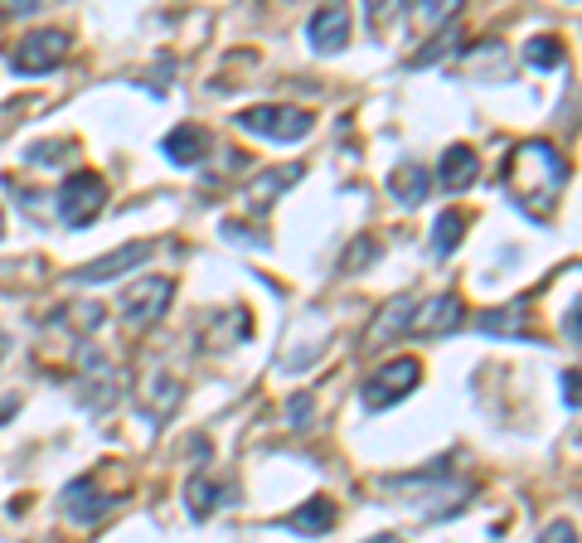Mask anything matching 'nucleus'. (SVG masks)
Masks as SVG:
<instances>
[{"instance_id":"nucleus-1","label":"nucleus","mask_w":582,"mask_h":543,"mask_svg":"<svg viewBox=\"0 0 582 543\" xmlns=\"http://www.w3.org/2000/svg\"><path fill=\"white\" fill-rule=\"evenodd\" d=\"M564 180H568V165H564V155H558V146L544 141V136L515 146V151H509V161H505L509 194H515V204L529 209L534 218L554 214L558 194H564Z\"/></svg>"},{"instance_id":"nucleus-2","label":"nucleus","mask_w":582,"mask_h":543,"mask_svg":"<svg viewBox=\"0 0 582 543\" xmlns=\"http://www.w3.org/2000/svg\"><path fill=\"white\" fill-rule=\"evenodd\" d=\"M383 490L413 500L422 515H456V509L471 500V480H446L442 471H422V476H389Z\"/></svg>"},{"instance_id":"nucleus-3","label":"nucleus","mask_w":582,"mask_h":543,"mask_svg":"<svg viewBox=\"0 0 582 543\" xmlns=\"http://www.w3.org/2000/svg\"><path fill=\"white\" fill-rule=\"evenodd\" d=\"M238 127L248 136H263V141H306L311 127H316V117L301 108H287V102H263V108H248L243 117H238Z\"/></svg>"},{"instance_id":"nucleus-4","label":"nucleus","mask_w":582,"mask_h":543,"mask_svg":"<svg viewBox=\"0 0 582 543\" xmlns=\"http://www.w3.org/2000/svg\"><path fill=\"white\" fill-rule=\"evenodd\" d=\"M418 379H422V364L413 359V354H403V359H389L369 383H364L359 399H364L369 413H383V407H393V403L408 399V393L418 389Z\"/></svg>"},{"instance_id":"nucleus-5","label":"nucleus","mask_w":582,"mask_h":543,"mask_svg":"<svg viewBox=\"0 0 582 543\" xmlns=\"http://www.w3.org/2000/svg\"><path fill=\"white\" fill-rule=\"evenodd\" d=\"M102 200H107V185L92 171H73L64 185H59V218L68 228H88L92 218L102 214Z\"/></svg>"},{"instance_id":"nucleus-6","label":"nucleus","mask_w":582,"mask_h":543,"mask_svg":"<svg viewBox=\"0 0 582 543\" xmlns=\"http://www.w3.org/2000/svg\"><path fill=\"white\" fill-rule=\"evenodd\" d=\"M170 296H175L170 277H137V287H127V296H122V316H127L131 330H151L165 316Z\"/></svg>"},{"instance_id":"nucleus-7","label":"nucleus","mask_w":582,"mask_h":543,"mask_svg":"<svg viewBox=\"0 0 582 543\" xmlns=\"http://www.w3.org/2000/svg\"><path fill=\"white\" fill-rule=\"evenodd\" d=\"M64 54H68L64 29H29V35L20 39V49H10V68L25 73V78H35V73L59 68V59Z\"/></svg>"},{"instance_id":"nucleus-8","label":"nucleus","mask_w":582,"mask_h":543,"mask_svg":"<svg viewBox=\"0 0 582 543\" xmlns=\"http://www.w3.org/2000/svg\"><path fill=\"white\" fill-rule=\"evenodd\" d=\"M466 320V306L461 296H432L422 306H413V320H408V336L418 340H436V336H452L456 326Z\"/></svg>"},{"instance_id":"nucleus-9","label":"nucleus","mask_w":582,"mask_h":543,"mask_svg":"<svg viewBox=\"0 0 582 543\" xmlns=\"http://www.w3.org/2000/svg\"><path fill=\"white\" fill-rule=\"evenodd\" d=\"M151 253H155V243H127V248H117V253L98 257V263L78 267L73 277H78L83 287H98V281H117V277H127V272H137Z\"/></svg>"},{"instance_id":"nucleus-10","label":"nucleus","mask_w":582,"mask_h":543,"mask_svg":"<svg viewBox=\"0 0 582 543\" xmlns=\"http://www.w3.org/2000/svg\"><path fill=\"white\" fill-rule=\"evenodd\" d=\"M107 509H112V495L98 490V476H78L64 490V515L73 519V525H98Z\"/></svg>"},{"instance_id":"nucleus-11","label":"nucleus","mask_w":582,"mask_h":543,"mask_svg":"<svg viewBox=\"0 0 582 543\" xmlns=\"http://www.w3.org/2000/svg\"><path fill=\"white\" fill-rule=\"evenodd\" d=\"M306 39H311V49H320V54L345 49L350 45V10L345 5L316 10V15H311V25H306Z\"/></svg>"},{"instance_id":"nucleus-12","label":"nucleus","mask_w":582,"mask_h":543,"mask_svg":"<svg viewBox=\"0 0 582 543\" xmlns=\"http://www.w3.org/2000/svg\"><path fill=\"white\" fill-rule=\"evenodd\" d=\"M476 175H481V161H476L471 146H446L442 161H436V185L446 194H461L466 185H476Z\"/></svg>"},{"instance_id":"nucleus-13","label":"nucleus","mask_w":582,"mask_h":543,"mask_svg":"<svg viewBox=\"0 0 582 543\" xmlns=\"http://www.w3.org/2000/svg\"><path fill=\"white\" fill-rule=\"evenodd\" d=\"M296 180H301V165H277V171L253 175V185H248V214H267L277 204V194L291 190Z\"/></svg>"},{"instance_id":"nucleus-14","label":"nucleus","mask_w":582,"mask_h":543,"mask_svg":"<svg viewBox=\"0 0 582 543\" xmlns=\"http://www.w3.org/2000/svg\"><path fill=\"white\" fill-rule=\"evenodd\" d=\"M233 495V490L228 485H218V480L210 476V471H194L190 480H185V509H190L194 519H210L218 505H224V500Z\"/></svg>"},{"instance_id":"nucleus-15","label":"nucleus","mask_w":582,"mask_h":543,"mask_svg":"<svg viewBox=\"0 0 582 543\" xmlns=\"http://www.w3.org/2000/svg\"><path fill=\"white\" fill-rule=\"evenodd\" d=\"M165 155H170L175 165H200L204 155H210V131L194 127V122H185V127H175L165 136Z\"/></svg>"},{"instance_id":"nucleus-16","label":"nucleus","mask_w":582,"mask_h":543,"mask_svg":"<svg viewBox=\"0 0 582 543\" xmlns=\"http://www.w3.org/2000/svg\"><path fill=\"white\" fill-rule=\"evenodd\" d=\"M296 534H306V539H316V534H330L336 529V505H330L326 495H311L301 509H291V519H287Z\"/></svg>"},{"instance_id":"nucleus-17","label":"nucleus","mask_w":582,"mask_h":543,"mask_svg":"<svg viewBox=\"0 0 582 543\" xmlns=\"http://www.w3.org/2000/svg\"><path fill=\"white\" fill-rule=\"evenodd\" d=\"M389 190H393V200H398L403 209H418L422 200H428V171H422L418 161L398 165V171L389 175Z\"/></svg>"},{"instance_id":"nucleus-18","label":"nucleus","mask_w":582,"mask_h":543,"mask_svg":"<svg viewBox=\"0 0 582 543\" xmlns=\"http://www.w3.org/2000/svg\"><path fill=\"white\" fill-rule=\"evenodd\" d=\"M408 320H413V301L408 296H393L389 306H383V316L374 320L369 344H383V340H393V336H408Z\"/></svg>"},{"instance_id":"nucleus-19","label":"nucleus","mask_w":582,"mask_h":543,"mask_svg":"<svg viewBox=\"0 0 582 543\" xmlns=\"http://www.w3.org/2000/svg\"><path fill=\"white\" fill-rule=\"evenodd\" d=\"M481 336H524V301H509L501 311H485L481 320Z\"/></svg>"},{"instance_id":"nucleus-20","label":"nucleus","mask_w":582,"mask_h":543,"mask_svg":"<svg viewBox=\"0 0 582 543\" xmlns=\"http://www.w3.org/2000/svg\"><path fill=\"white\" fill-rule=\"evenodd\" d=\"M461 233H466V214H456V209H446V214L432 224V253H436V257L456 253V243H461Z\"/></svg>"},{"instance_id":"nucleus-21","label":"nucleus","mask_w":582,"mask_h":543,"mask_svg":"<svg viewBox=\"0 0 582 543\" xmlns=\"http://www.w3.org/2000/svg\"><path fill=\"white\" fill-rule=\"evenodd\" d=\"M524 64L529 68H558V64H564V45H558V39H548V35L529 39V45H524Z\"/></svg>"},{"instance_id":"nucleus-22","label":"nucleus","mask_w":582,"mask_h":543,"mask_svg":"<svg viewBox=\"0 0 582 543\" xmlns=\"http://www.w3.org/2000/svg\"><path fill=\"white\" fill-rule=\"evenodd\" d=\"M539 543H578V529L564 525V519H554V525L544 529V539H539Z\"/></svg>"},{"instance_id":"nucleus-23","label":"nucleus","mask_w":582,"mask_h":543,"mask_svg":"<svg viewBox=\"0 0 582 543\" xmlns=\"http://www.w3.org/2000/svg\"><path fill=\"white\" fill-rule=\"evenodd\" d=\"M564 399L573 403V407H582V374H578V369L564 374Z\"/></svg>"},{"instance_id":"nucleus-24","label":"nucleus","mask_w":582,"mask_h":543,"mask_svg":"<svg viewBox=\"0 0 582 543\" xmlns=\"http://www.w3.org/2000/svg\"><path fill=\"white\" fill-rule=\"evenodd\" d=\"M564 330H568V336H573V340H582V296L573 301V311H568V316H564Z\"/></svg>"},{"instance_id":"nucleus-25","label":"nucleus","mask_w":582,"mask_h":543,"mask_svg":"<svg viewBox=\"0 0 582 543\" xmlns=\"http://www.w3.org/2000/svg\"><path fill=\"white\" fill-rule=\"evenodd\" d=\"M291 413V422H306V413H311V399H296V407H287Z\"/></svg>"},{"instance_id":"nucleus-26","label":"nucleus","mask_w":582,"mask_h":543,"mask_svg":"<svg viewBox=\"0 0 582 543\" xmlns=\"http://www.w3.org/2000/svg\"><path fill=\"white\" fill-rule=\"evenodd\" d=\"M364 543H403L398 534H374V539H364Z\"/></svg>"},{"instance_id":"nucleus-27","label":"nucleus","mask_w":582,"mask_h":543,"mask_svg":"<svg viewBox=\"0 0 582 543\" xmlns=\"http://www.w3.org/2000/svg\"><path fill=\"white\" fill-rule=\"evenodd\" d=\"M0 233H5V214H0Z\"/></svg>"},{"instance_id":"nucleus-28","label":"nucleus","mask_w":582,"mask_h":543,"mask_svg":"<svg viewBox=\"0 0 582 543\" xmlns=\"http://www.w3.org/2000/svg\"><path fill=\"white\" fill-rule=\"evenodd\" d=\"M0 350H5V340H0Z\"/></svg>"}]
</instances>
